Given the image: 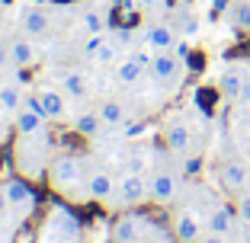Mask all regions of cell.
Here are the masks:
<instances>
[{
  "instance_id": "obj_1",
  "label": "cell",
  "mask_w": 250,
  "mask_h": 243,
  "mask_svg": "<svg viewBox=\"0 0 250 243\" xmlns=\"http://www.w3.org/2000/svg\"><path fill=\"white\" fill-rule=\"evenodd\" d=\"M45 179L52 183V189L58 195L67 199H90L87 195V183H83V160L74 154H55L48 163V173Z\"/></svg>"
},
{
  "instance_id": "obj_2",
  "label": "cell",
  "mask_w": 250,
  "mask_h": 243,
  "mask_svg": "<svg viewBox=\"0 0 250 243\" xmlns=\"http://www.w3.org/2000/svg\"><path fill=\"white\" fill-rule=\"evenodd\" d=\"M112 199H119V205H125V208L141 205V202L151 199V186H147V179L141 176V173L128 169V173L116 183V195H112Z\"/></svg>"
},
{
  "instance_id": "obj_3",
  "label": "cell",
  "mask_w": 250,
  "mask_h": 243,
  "mask_svg": "<svg viewBox=\"0 0 250 243\" xmlns=\"http://www.w3.org/2000/svg\"><path fill=\"white\" fill-rule=\"evenodd\" d=\"M164 141H167V148L173 154H186L192 148V131L186 125V118H167V125H164Z\"/></svg>"
},
{
  "instance_id": "obj_4",
  "label": "cell",
  "mask_w": 250,
  "mask_h": 243,
  "mask_svg": "<svg viewBox=\"0 0 250 243\" xmlns=\"http://www.w3.org/2000/svg\"><path fill=\"white\" fill-rule=\"evenodd\" d=\"M13 128H16L20 138H29V134H42L45 131V112L39 109V99H36V103H29L26 109L16 112Z\"/></svg>"
},
{
  "instance_id": "obj_5",
  "label": "cell",
  "mask_w": 250,
  "mask_h": 243,
  "mask_svg": "<svg viewBox=\"0 0 250 243\" xmlns=\"http://www.w3.org/2000/svg\"><path fill=\"white\" fill-rule=\"evenodd\" d=\"M173 234H177L180 243H199L202 240V224H199L196 211L180 208V211L173 214Z\"/></svg>"
},
{
  "instance_id": "obj_6",
  "label": "cell",
  "mask_w": 250,
  "mask_h": 243,
  "mask_svg": "<svg viewBox=\"0 0 250 243\" xmlns=\"http://www.w3.org/2000/svg\"><path fill=\"white\" fill-rule=\"evenodd\" d=\"M244 80H247V64H241V61L228 64L225 71H221V77H218L221 96H225V99H237L241 90H244Z\"/></svg>"
},
{
  "instance_id": "obj_7",
  "label": "cell",
  "mask_w": 250,
  "mask_h": 243,
  "mask_svg": "<svg viewBox=\"0 0 250 243\" xmlns=\"http://www.w3.org/2000/svg\"><path fill=\"white\" fill-rule=\"evenodd\" d=\"M116 183H119V179H112L106 169H96V173H90V179H87V195L93 202L109 205L112 195H116Z\"/></svg>"
},
{
  "instance_id": "obj_8",
  "label": "cell",
  "mask_w": 250,
  "mask_h": 243,
  "mask_svg": "<svg viewBox=\"0 0 250 243\" xmlns=\"http://www.w3.org/2000/svg\"><path fill=\"white\" fill-rule=\"evenodd\" d=\"M3 192H7V202L13 208H36V202H39V195H36V189H32L26 179H7L3 183Z\"/></svg>"
},
{
  "instance_id": "obj_9",
  "label": "cell",
  "mask_w": 250,
  "mask_h": 243,
  "mask_svg": "<svg viewBox=\"0 0 250 243\" xmlns=\"http://www.w3.org/2000/svg\"><path fill=\"white\" fill-rule=\"evenodd\" d=\"M180 64H183V61L173 52H154V58H151V74L164 83H173L180 77Z\"/></svg>"
},
{
  "instance_id": "obj_10",
  "label": "cell",
  "mask_w": 250,
  "mask_h": 243,
  "mask_svg": "<svg viewBox=\"0 0 250 243\" xmlns=\"http://www.w3.org/2000/svg\"><path fill=\"white\" fill-rule=\"evenodd\" d=\"M147 186H151V202H157V205H170L180 192L177 179L170 176V173H154V176L147 179Z\"/></svg>"
},
{
  "instance_id": "obj_11",
  "label": "cell",
  "mask_w": 250,
  "mask_h": 243,
  "mask_svg": "<svg viewBox=\"0 0 250 243\" xmlns=\"http://www.w3.org/2000/svg\"><path fill=\"white\" fill-rule=\"evenodd\" d=\"M145 42H147L151 52H173V45H177V32H173V26H167V22H157V26H147Z\"/></svg>"
},
{
  "instance_id": "obj_12",
  "label": "cell",
  "mask_w": 250,
  "mask_h": 243,
  "mask_svg": "<svg viewBox=\"0 0 250 243\" xmlns=\"http://www.w3.org/2000/svg\"><path fill=\"white\" fill-rule=\"evenodd\" d=\"M141 230H145V221H141V214H122L112 227V240L116 243H135L141 240Z\"/></svg>"
},
{
  "instance_id": "obj_13",
  "label": "cell",
  "mask_w": 250,
  "mask_h": 243,
  "mask_svg": "<svg viewBox=\"0 0 250 243\" xmlns=\"http://www.w3.org/2000/svg\"><path fill=\"white\" fill-rule=\"evenodd\" d=\"M247 173L250 169L244 167L241 160H225L221 163V183L228 192H244L247 189Z\"/></svg>"
},
{
  "instance_id": "obj_14",
  "label": "cell",
  "mask_w": 250,
  "mask_h": 243,
  "mask_svg": "<svg viewBox=\"0 0 250 243\" xmlns=\"http://www.w3.org/2000/svg\"><path fill=\"white\" fill-rule=\"evenodd\" d=\"M234 218H237L234 208H228V205H215L212 211H208V218H206V227L212 230V234H225V237H228L231 227H234Z\"/></svg>"
},
{
  "instance_id": "obj_15",
  "label": "cell",
  "mask_w": 250,
  "mask_h": 243,
  "mask_svg": "<svg viewBox=\"0 0 250 243\" xmlns=\"http://www.w3.org/2000/svg\"><path fill=\"white\" fill-rule=\"evenodd\" d=\"M141 74H145V64H141V58L135 52L125 55V58H119V64H116V80L119 83H125V87H128V83H135Z\"/></svg>"
},
{
  "instance_id": "obj_16",
  "label": "cell",
  "mask_w": 250,
  "mask_h": 243,
  "mask_svg": "<svg viewBox=\"0 0 250 243\" xmlns=\"http://www.w3.org/2000/svg\"><path fill=\"white\" fill-rule=\"evenodd\" d=\"M39 109L45 112V118H64V93L61 90H42Z\"/></svg>"
},
{
  "instance_id": "obj_17",
  "label": "cell",
  "mask_w": 250,
  "mask_h": 243,
  "mask_svg": "<svg viewBox=\"0 0 250 243\" xmlns=\"http://www.w3.org/2000/svg\"><path fill=\"white\" fill-rule=\"evenodd\" d=\"M10 61H13L16 67H32L36 64V48H32L29 38H16V42L10 45Z\"/></svg>"
},
{
  "instance_id": "obj_18",
  "label": "cell",
  "mask_w": 250,
  "mask_h": 243,
  "mask_svg": "<svg viewBox=\"0 0 250 243\" xmlns=\"http://www.w3.org/2000/svg\"><path fill=\"white\" fill-rule=\"evenodd\" d=\"M48 16H45V10H26L22 13V29H26V36H45L48 32Z\"/></svg>"
},
{
  "instance_id": "obj_19",
  "label": "cell",
  "mask_w": 250,
  "mask_h": 243,
  "mask_svg": "<svg viewBox=\"0 0 250 243\" xmlns=\"http://www.w3.org/2000/svg\"><path fill=\"white\" fill-rule=\"evenodd\" d=\"M100 122H103V125H109V128H119L125 122V106L122 103H116V99H106L103 106H100Z\"/></svg>"
},
{
  "instance_id": "obj_20",
  "label": "cell",
  "mask_w": 250,
  "mask_h": 243,
  "mask_svg": "<svg viewBox=\"0 0 250 243\" xmlns=\"http://www.w3.org/2000/svg\"><path fill=\"white\" fill-rule=\"evenodd\" d=\"M90 52H93L96 64H119V52L112 42H103V38L96 36L93 42H90Z\"/></svg>"
},
{
  "instance_id": "obj_21",
  "label": "cell",
  "mask_w": 250,
  "mask_h": 243,
  "mask_svg": "<svg viewBox=\"0 0 250 243\" xmlns=\"http://www.w3.org/2000/svg\"><path fill=\"white\" fill-rule=\"evenodd\" d=\"M100 112H83V115L74 118V131L83 134V138H96V131H100Z\"/></svg>"
},
{
  "instance_id": "obj_22",
  "label": "cell",
  "mask_w": 250,
  "mask_h": 243,
  "mask_svg": "<svg viewBox=\"0 0 250 243\" xmlns=\"http://www.w3.org/2000/svg\"><path fill=\"white\" fill-rule=\"evenodd\" d=\"M22 109V96L16 87H0V112H7V115H16Z\"/></svg>"
},
{
  "instance_id": "obj_23",
  "label": "cell",
  "mask_w": 250,
  "mask_h": 243,
  "mask_svg": "<svg viewBox=\"0 0 250 243\" xmlns=\"http://www.w3.org/2000/svg\"><path fill=\"white\" fill-rule=\"evenodd\" d=\"M61 87H64L67 96H83V87H87V80H83L81 74H64V77H61Z\"/></svg>"
},
{
  "instance_id": "obj_24",
  "label": "cell",
  "mask_w": 250,
  "mask_h": 243,
  "mask_svg": "<svg viewBox=\"0 0 250 243\" xmlns=\"http://www.w3.org/2000/svg\"><path fill=\"white\" fill-rule=\"evenodd\" d=\"M234 211H237V221L250 224V192H237V202H234Z\"/></svg>"
},
{
  "instance_id": "obj_25",
  "label": "cell",
  "mask_w": 250,
  "mask_h": 243,
  "mask_svg": "<svg viewBox=\"0 0 250 243\" xmlns=\"http://www.w3.org/2000/svg\"><path fill=\"white\" fill-rule=\"evenodd\" d=\"M231 19H234V26H241V29H250V3H234V7H231Z\"/></svg>"
},
{
  "instance_id": "obj_26",
  "label": "cell",
  "mask_w": 250,
  "mask_h": 243,
  "mask_svg": "<svg viewBox=\"0 0 250 243\" xmlns=\"http://www.w3.org/2000/svg\"><path fill=\"white\" fill-rule=\"evenodd\" d=\"M83 26H87L90 32H100L103 22H100V16H96V13H83Z\"/></svg>"
},
{
  "instance_id": "obj_27",
  "label": "cell",
  "mask_w": 250,
  "mask_h": 243,
  "mask_svg": "<svg viewBox=\"0 0 250 243\" xmlns=\"http://www.w3.org/2000/svg\"><path fill=\"white\" fill-rule=\"evenodd\" d=\"M237 103L250 106V64H247V80H244V90H241V96H237Z\"/></svg>"
},
{
  "instance_id": "obj_28",
  "label": "cell",
  "mask_w": 250,
  "mask_h": 243,
  "mask_svg": "<svg viewBox=\"0 0 250 243\" xmlns=\"http://www.w3.org/2000/svg\"><path fill=\"white\" fill-rule=\"evenodd\" d=\"M164 0H135V7L138 10H161Z\"/></svg>"
},
{
  "instance_id": "obj_29",
  "label": "cell",
  "mask_w": 250,
  "mask_h": 243,
  "mask_svg": "<svg viewBox=\"0 0 250 243\" xmlns=\"http://www.w3.org/2000/svg\"><path fill=\"white\" fill-rule=\"evenodd\" d=\"M173 55H177L180 61H183V58H189V45H186V42H177V45H173Z\"/></svg>"
},
{
  "instance_id": "obj_30",
  "label": "cell",
  "mask_w": 250,
  "mask_h": 243,
  "mask_svg": "<svg viewBox=\"0 0 250 243\" xmlns=\"http://www.w3.org/2000/svg\"><path fill=\"white\" fill-rule=\"evenodd\" d=\"M199 243H225V234H212V230H208V234L202 237Z\"/></svg>"
},
{
  "instance_id": "obj_31",
  "label": "cell",
  "mask_w": 250,
  "mask_h": 243,
  "mask_svg": "<svg viewBox=\"0 0 250 243\" xmlns=\"http://www.w3.org/2000/svg\"><path fill=\"white\" fill-rule=\"evenodd\" d=\"M183 169H186V173H189V176H192V173H196V169H199V160H196V157H189V160L183 163Z\"/></svg>"
},
{
  "instance_id": "obj_32",
  "label": "cell",
  "mask_w": 250,
  "mask_h": 243,
  "mask_svg": "<svg viewBox=\"0 0 250 243\" xmlns=\"http://www.w3.org/2000/svg\"><path fill=\"white\" fill-rule=\"evenodd\" d=\"M10 202H7V192H3V186H0V214H7Z\"/></svg>"
},
{
  "instance_id": "obj_33",
  "label": "cell",
  "mask_w": 250,
  "mask_h": 243,
  "mask_svg": "<svg viewBox=\"0 0 250 243\" xmlns=\"http://www.w3.org/2000/svg\"><path fill=\"white\" fill-rule=\"evenodd\" d=\"M3 134H7V131H3V125H0V141H3Z\"/></svg>"
},
{
  "instance_id": "obj_34",
  "label": "cell",
  "mask_w": 250,
  "mask_h": 243,
  "mask_svg": "<svg viewBox=\"0 0 250 243\" xmlns=\"http://www.w3.org/2000/svg\"><path fill=\"white\" fill-rule=\"evenodd\" d=\"M247 192H250V173H247Z\"/></svg>"
},
{
  "instance_id": "obj_35",
  "label": "cell",
  "mask_w": 250,
  "mask_h": 243,
  "mask_svg": "<svg viewBox=\"0 0 250 243\" xmlns=\"http://www.w3.org/2000/svg\"><path fill=\"white\" fill-rule=\"evenodd\" d=\"M247 237H250V224H247Z\"/></svg>"
}]
</instances>
